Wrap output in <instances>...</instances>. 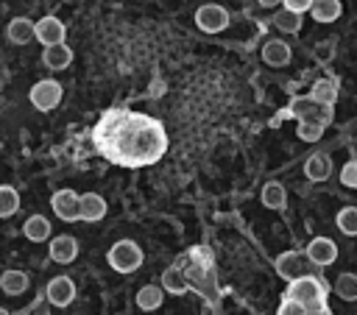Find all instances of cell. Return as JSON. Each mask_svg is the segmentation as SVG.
Listing matches in <instances>:
<instances>
[{"instance_id": "obj_1", "label": "cell", "mask_w": 357, "mask_h": 315, "mask_svg": "<svg viewBox=\"0 0 357 315\" xmlns=\"http://www.w3.org/2000/svg\"><path fill=\"white\" fill-rule=\"evenodd\" d=\"M284 298H293V301H298V304H304L307 307V312L310 309H318V307H324V298H326V287H324V282L318 279V276H301V279H293V282H287V290H284Z\"/></svg>"}, {"instance_id": "obj_2", "label": "cell", "mask_w": 357, "mask_h": 315, "mask_svg": "<svg viewBox=\"0 0 357 315\" xmlns=\"http://www.w3.org/2000/svg\"><path fill=\"white\" fill-rule=\"evenodd\" d=\"M142 259H145V254H142V248L134 240H117L109 248V254H106V262L117 273H134V270H139Z\"/></svg>"}, {"instance_id": "obj_3", "label": "cell", "mask_w": 357, "mask_h": 315, "mask_svg": "<svg viewBox=\"0 0 357 315\" xmlns=\"http://www.w3.org/2000/svg\"><path fill=\"white\" fill-rule=\"evenodd\" d=\"M61 95H64V89H61V84H59L56 78H42V81H36V84L31 86L28 100H31V106L39 109V112H53V109L61 103Z\"/></svg>"}, {"instance_id": "obj_4", "label": "cell", "mask_w": 357, "mask_h": 315, "mask_svg": "<svg viewBox=\"0 0 357 315\" xmlns=\"http://www.w3.org/2000/svg\"><path fill=\"white\" fill-rule=\"evenodd\" d=\"M273 268H276V273L284 282H293V279H301V276H310L312 273V262L307 259V254L304 251H293V248L290 251H282L276 256Z\"/></svg>"}, {"instance_id": "obj_5", "label": "cell", "mask_w": 357, "mask_h": 315, "mask_svg": "<svg viewBox=\"0 0 357 315\" xmlns=\"http://www.w3.org/2000/svg\"><path fill=\"white\" fill-rule=\"evenodd\" d=\"M332 109H335V106H324V103L312 100L310 95H298V98H293L290 106H287L290 117H296V120H318V123H324V125H329Z\"/></svg>"}, {"instance_id": "obj_6", "label": "cell", "mask_w": 357, "mask_h": 315, "mask_svg": "<svg viewBox=\"0 0 357 315\" xmlns=\"http://www.w3.org/2000/svg\"><path fill=\"white\" fill-rule=\"evenodd\" d=\"M229 8H223L220 3H206V6H201L198 11H195V25H198V31H204V33H220V31H226L229 28Z\"/></svg>"}, {"instance_id": "obj_7", "label": "cell", "mask_w": 357, "mask_h": 315, "mask_svg": "<svg viewBox=\"0 0 357 315\" xmlns=\"http://www.w3.org/2000/svg\"><path fill=\"white\" fill-rule=\"evenodd\" d=\"M64 36H67V28H64V22H61L59 17H53V14H47V17H42V20L33 22V39L42 42L45 47L61 45Z\"/></svg>"}, {"instance_id": "obj_8", "label": "cell", "mask_w": 357, "mask_h": 315, "mask_svg": "<svg viewBox=\"0 0 357 315\" xmlns=\"http://www.w3.org/2000/svg\"><path fill=\"white\" fill-rule=\"evenodd\" d=\"M50 209L56 212L59 220H64V223H75V220H78V192L70 190V187L56 190V192L50 195Z\"/></svg>"}, {"instance_id": "obj_9", "label": "cell", "mask_w": 357, "mask_h": 315, "mask_svg": "<svg viewBox=\"0 0 357 315\" xmlns=\"http://www.w3.org/2000/svg\"><path fill=\"white\" fill-rule=\"evenodd\" d=\"M304 254H307V259L312 262V268H326V265H332V262L337 259V245H335V240H329V237H312V240L307 243Z\"/></svg>"}, {"instance_id": "obj_10", "label": "cell", "mask_w": 357, "mask_h": 315, "mask_svg": "<svg viewBox=\"0 0 357 315\" xmlns=\"http://www.w3.org/2000/svg\"><path fill=\"white\" fill-rule=\"evenodd\" d=\"M45 295L53 307H70L75 301V282L70 276H53L45 287Z\"/></svg>"}, {"instance_id": "obj_11", "label": "cell", "mask_w": 357, "mask_h": 315, "mask_svg": "<svg viewBox=\"0 0 357 315\" xmlns=\"http://www.w3.org/2000/svg\"><path fill=\"white\" fill-rule=\"evenodd\" d=\"M47 254H50L53 262H59V265H70V262L78 256V240L70 237V234H56V237H50Z\"/></svg>"}, {"instance_id": "obj_12", "label": "cell", "mask_w": 357, "mask_h": 315, "mask_svg": "<svg viewBox=\"0 0 357 315\" xmlns=\"http://www.w3.org/2000/svg\"><path fill=\"white\" fill-rule=\"evenodd\" d=\"M103 217H106V201H103V195H98V192L78 195V220L98 223Z\"/></svg>"}, {"instance_id": "obj_13", "label": "cell", "mask_w": 357, "mask_h": 315, "mask_svg": "<svg viewBox=\"0 0 357 315\" xmlns=\"http://www.w3.org/2000/svg\"><path fill=\"white\" fill-rule=\"evenodd\" d=\"M259 56H262V61H265L268 67H284V64H290L293 50H290V45L282 42V39H268V42L259 47Z\"/></svg>"}, {"instance_id": "obj_14", "label": "cell", "mask_w": 357, "mask_h": 315, "mask_svg": "<svg viewBox=\"0 0 357 315\" xmlns=\"http://www.w3.org/2000/svg\"><path fill=\"white\" fill-rule=\"evenodd\" d=\"M162 301H165V290H162L159 284H142V287L137 290V295H134V304H137L142 312L159 309Z\"/></svg>"}, {"instance_id": "obj_15", "label": "cell", "mask_w": 357, "mask_h": 315, "mask_svg": "<svg viewBox=\"0 0 357 315\" xmlns=\"http://www.w3.org/2000/svg\"><path fill=\"white\" fill-rule=\"evenodd\" d=\"M6 39L11 45H28L33 39V22L28 17H14L8 25H6Z\"/></svg>"}, {"instance_id": "obj_16", "label": "cell", "mask_w": 357, "mask_h": 315, "mask_svg": "<svg viewBox=\"0 0 357 315\" xmlns=\"http://www.w3.org/2000/svg\"><path fill=\"white\" fill-rule=\"evenodd\" d=\"M42 61H45L47 70H64V67L73 64V50H70V45H64V42H61V45H50V47H45Z\"/></svg>"}, {"instance_id": "obj_17", "label": "cell", "mask_w": 357, "mask_h": 315, "mask_svg": "<svg viewBox=\"0 0 357 315\" xmlns=\"http://www.w3.org/2000/svg\"><path fill=\"white\" fill-rule=\"evenodd\" d=\"M304 176L310 181H326L332 176V159L326 153H312L307 162H304Z\"/></svg>"}, {"instance_id": "obj_18", "label": "cell", "mask_w": 357, "mask_h": 315, "mask_svg": "<svg viewBox=\"0 0 357 315\" xmlns=\"http://www.w3.org/2000/svg\"><path fill=\"white\" fill-rule=\"evenodd\" d=\"M28 273L25 270H14V268H8V270H3L0 273V290L6 293V295H22L25 290H28Z\"/></svg>"}, {"instance_id": "obj_19", "label": "cell", "mask_w": 357, "mask_h": 315, "mask_svg": "<svg viewBox=\"0 0 357 315\" xmlns=\"http://www.w3.org/2000/svg\"><path fill=\"white\" fill-rule=\"evenodd\" d=\"M22 234L31 243H45V240H50V220L45 215H31L22 223Z\"/></svg>"}, {"instance_id": "obj_20", "label": "cell", "mask_w": 357, "mask_h": 315, "mask_svg": "<svg viewBox=\"0 0 357 315\" xmlns=\"http://www.w3.org/2000/svg\"><path fill=\"white\" fill-rule=\"evenodd\" d=\"M310 14L315 22H335L343 14V6H340V0H315L310 6Z\"/></svg>"}, {"instance_id": "obj_21", "label": "cell", "mask_w": 357, "mask_h": 315, "mask_svg": "<svg viewBox=\"0 0 357 315\" xmlns=\"http://www.w3.org/2000/svg\"><path fill=\"white\" fill-rule=\"evenodd\" d=\"M271 22H273V28L282 31V33H298L301 25H304V14H293V11H287V8H279Z\"/></svg>"}, {"instance_id": "obj_22", "label": "cell", "mask_w": 357, "mask_h": 315, "mask_svg": "<svg viewBox=\"0 0 357 315\" xmlns=\"http://www.w3.org/2000/svg\"><path fill=\"white\" fill-rule=\"evenodd\" d=\"M259 201H262V206H268V209H284L287 192H284V187H282L279 181H268V184H262Z\"/></svg>"}, {"instance_id": "obj_23", "label": "cell", "mask_w": 357, "mask_h": 315, "mask_svg": "<svg viewBox=\"0 0 357 315\" xmlns=\"http://www.w3.org/2000/svg\"><path fill=\"white\" fill-rule=\"evenodd\" d=\"M310 98L318 100V103H324V106H335V100H337V84L329 81V78H321V81L312 84Z\"/></svg>"}, {"instance_id": "obj_24", "label": "cell", "mask_w": 357, "mask_h": 315, "mask_svg": "<svg viewBox=\"0 0 357 315\" xmlns=\"http://www.w3.org/2000/svg\"><path fill=\"white\" fill-rule=\"evenodd\" d=\"M159 287L165 293H170V295H181V293H187V279H184V273L178 268H165Z\"/></svg>"}, {"instance_id": "obj_25", "label": "cell", "mask_w": 357, "mask_h": 315, "mask_svg": "<svg viewBox=\"0 0 357 315\" xmlns=\"http://www.w3.org/2000/svg\"><path fill=\"white\" fill-rule=\"evenodd\" d=\"M335 295L343 301H357V273L346 270L335 279Z\"/></svg>"}, {"instance_id": "obj_26", "label": "cell", "mask_w": 357, "mask_h": 315, "mask_svg": "<svg viewBox=\"0 0 357 315\" xmlns=\"http://www.w3.org/2000/svg\"><path fill=\"white\" fill-rule=\"evenodd\" d=\"M20 209V192L11 184H0V217H11Z\"/></svg>"}, {"instance_id": "obj_27", "label": "cell", "mask_w": 357, "mask_h": 315, "mask_svg": "<svg viewBox=\"0 0 357 315\" xmlns=\"http://www.w3.org/2000/svg\"><path fill=\"white\" fill-rule=\"evenodd\" d=\"M335 223L346 237H357V206H343L335 215Z\"/></svg>"}, {"instance_id": "obj_28", "label": "cell", "mask_w": 357, "mask_h": 315, "mask_svg": "<svg viewBox=\"0 0 357 315\" xmlns=\"http://www.w3.org/2000/svg\"><path fill=\"white\" fill-rule=\"evenodd\" d=\"M324 123H318V120H298V128H296V134H298V139H304V142H318L321 137H324Z\"/></svg>"}, {"instance_id": "obj_29", "label": "cell", "mask_w": 357, "mask_h": 315, "mask_svg": "<svg viewBox=\"0 0 357 315\" xmlns=\"http://www.w3.org/2000/svg\"><path fill=\"white\" fill-rule=\"evenodd\" d=\"M340 184L349 187V190H357V159H349L340 167Z\"/></svg>"}, {"instance_id": "obj_30", "label": "cell", "mask_w": 357, "mask_h": 315, "mask_svg": "<svg viewBox=\"0 0 357 315\" xmlns=\"http://www.w3.org/2000/svg\"><path fill=\"white\" fill-rule=\"evenodd\" d=\"M276 315H307V307L304 304H298V301H293V298H282V304H279V312Z\"/></svg>"}, {"instance_id": "obj_31", "label": "cell", "mask_w": 357, "mask_h": 315, "mask_svg": "<svg viewBox=\"0 0 357 315\" xmlns=\"http://www.w3.org/2000/svg\"><path fill=\"white\" fill-rule=\"evenodd\" d=\"M310 6H312V0H282V8H287L293 14H304V11H310Z\"/></svg>"}, {"instance_id": "obj_32", "label": "cell", "mask_w": 357, "mask_h": 315, "mask_svg": "<svg viewBox=\"0 0 357 315\" xmlns=\"http://www.w3.org/2000/svg\"><path fill=\"white\" fill-rule=\"evenodd\" d=\"M332 50H335V42H332V39H326V42H321V45L315 47V53H318L321 61H326V59L332 56Z\"/></svg>"}, {"instance_id": "obj_33", "label": "cell", "mask_w": 357, "mask_h": 315, "mask_svg": "<svg viewBox=\"0 0 357 315\" xmlns=\"http://www.w3.org/2000/svg\"><path fill=\"white\" fill-rule=\"evenodd\" d=\"M307 315H332V312H329V309H326V304H324V307H318V309H310Z\"/></svg>"}, {"instance_id": "obj_34", "label": "cell", "mask_w": 357, "mask_h": 315, "mask_svg": "<svg viewBox=\"0 0 357 315\" xmlns=\"http://www.w3.org/2000/svg\"><path fill=\"white\" fill-rule=\"evenodd\" d=\"M259 6H265V8H273V6H282V0H257Z\"/></svg>"}, {"instance_id": "obj_35", "label": "cell", "mask_w": 357, "mask_h": 315, "mask_svg": "<svg viewBox=\"0 0 357 315\" xmlns=\"http://www.w3.org/2000/svg\"><path fill=\"white\" fill-rule=\"evenodd\" d=\"M0 315H8V309H6V307H0Z\"/></svg>"}, {"instance_id": "obj_36", "label": "cell", "mask_w": 357, "mask_h": 315, "mask_svg": "<svg viewBox=\"0 0 357 315\" xmlns=\"http://www.w3.org/2000/svg\"><path fill=\"white\" fill-rule=\"evenodd\" d=\"M312 3H315V0H312Z\"/></svg>"}]
</instances>
